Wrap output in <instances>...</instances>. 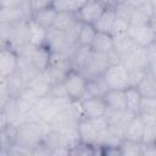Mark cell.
I'll return each mask as SVG.
<instances>
[{
	"label": "cell",
	"instance_id": "cell-1",
	"mask_svg": "<svg viewBox=\"0 0 156 156\" xmlns=\"http://www.w3.org/2000/svg\"><path fill=\"white\" fill-rule=\"evenodd\" d=\"M107 126L108 123L105 116L96 118H82L77 123L80 143L96 145L100 135L106 130Z\"/></svg>",
	"mask_w": 156,
	"mask_h": 156
},
{
	"label": "cell",
	"instance_id": "cell-2",
	"mask_svg": "<svg viewBox=\"0 0 156 156\" xmlns=\"http://www.w3.org/2000/svg\"><path fill=\"white\" fill-rule=\"evenodd\" d=\"M102 77L108 89L124 90L129 87V71L122 62L108 65L104 71Z\"/></svg>",
	"mask_w": 156,
	"mask_h": 156
},
{
	"label": "cell",
	"instance_id": "cell-3",
	"mask_svg": "<svg viewBox=\"0 0 156 156\" xmlns=\"http://www.w3.org/2000/svg\"><path fill=\"white\" fill-rule=\"evenodd\" d=\"M63 84L67 95L72 100H82L85 96L87 90V77L78 69H69L63 78Z\"/></svg>",
	"mask_w": 156,
	"mask_h": 156
},
{
	"label": "cell",
	"instance_id": "cell-4",
	"mask_svg": "<svg viewBox=\"0 0 156 156\" xmlns=\"http://www.w3.org/2000/svg\"><path fill=\"white\" fill-rule=\"evenodd\" d=\"M127 35L133 40L136 46L146 48L155 43V26L154 23L140 26L129 24L127 29Z\"/></svg>",
	"mask_w": 156,
	"mask_h": 156
},
{
	"label": "cell",
	"instance_id": "cell-5",
	"mask_svg": "<svg viewBox=\"0 0 156 156\" xmlns=\"http://www.w3.org/2000/svg\"><path fill=\"white\" fill-rule=\"evenodd\" d=\"M30 9L27 0L18 6H1L0 7V24H12L30 18Z\"/></svg>",
	"mask_w": 156,
	"mask_h": 156
},
{
	"label": "cell",
	"instance_id": "cell-6",
	"mask_svg": "<svg viewBox=\"0 0 156 156\" xmlns=\"http://www.w3.org/2000/svg\"><path fill=\"white\" fill-rule=\"evenodd\" d=\"M107 6L108 5L102 0H87L76 15L82 23L94 24Z\"/></svg>",
	"mask_w": 156,
	"mask_h": 156
},
{
	"label": "cell",
	"instance_id": "cell-7",
	"mask_svg": "<svg viewBox=\"0 0 156 156\" xmlns=\"http://www.w3.org/2000/svg\"><path fill=\"white\" fill-rule=\"evenodd\" d=\"M122 63L127 67L128 71H133V69H146L150 68L152 71H155V66L151 65L149 56H147V51L146 48H140L136 46L134 50H132L128 55H126L122 58Z\"/></svg>",
	"mask_w": 156,
	"mask_h": 156
},
{
	"label": "cell",
	"instance_id": "cell-8",
	"mask_svg": "<svg viewBox=\"0 0 156 156\" xmlns=\"http://www.w3.org/2000/svg\"><path fill=\"white\" fill-rule=\"evenodd\" d=\"M18 68V54L9 45L0 48V77L7 78Z\"/></svg>",
	"mask_w": 156,
	"mask_h": 156
},
{
	"label": "cell",
	"instance_id": "cell-9",
	"mask_svg": "<svg viewBox=\"0 0 156 156\" xmlns=\"http://www.w3.org/2000/svg\"><path fill=\"white\" fill-rule=\"evenodd\" d=\"M83 117L84 118H96L105 116L107 111V106L102 98L98 96H84L80 100Z\"/></svg>",
	"mask_w": 156,
	"mask_h": 156
},
{
	"label": "cell",
	"instance_id": "cell-10",
	"mask_svg": "<svg viewBox=\"0 0 156 156\" xmlns=\"http://www.w3.org/2000/svg\"><path fill=\"white\" fill-rule=\"evenodd\" d=\"M108 65L110 63H108V60H107V55H101V54L93 52V55H91L90 60L88 61V63L83 68H80L78 71H80L88 79L90 77H95V76L102 74Z\"/></svg>",
	"mask_w": 156,
	"mask_h": 156
},
{
	"label": "cell",
	"instance_id": "cell-11",
	"mask_svg": "<svg viewBox=\"0 0 156 156\" xmlns=\"http://www.w3.org/2000/svg\"><path fill=\"white\" fill-rule=\"evenodd\" d=\"M51 60V50L46 45L34 46L30 54V63L38 72H44Z\"/></svg>",
	"mask_w": 156,
	"mask_h": 156
},
{
	"label": "cell",
	"instance_id": "cell-12",
	"mask_svg": "<svg viewBox=\"0 0 156 156\" xmlns=\"http://www.w3.org/2000/svg\"><path fill=\"white\" fill-rule=\"evenodd\" d=\"M46 32L48 29L41 27L39 23L33 21L32 18L27 20V40L32 46L45 45L46 41Z\"/></svg>",
	"mask_w": 156,
	"mask_h": 156
},
{
	"label": "cell",
	"instance_id": "cell-13",
	"mask_svg": "<svg viewBox=\"0 0 156 156\" xmlns=\"http://www.w3.org/2000/svg\"><path fill=\"white\" fill-rule=\"evenodd\" d=\"M45 45L51 50V52H63L69 45L66 39V34L52 27L48 28Z\"/></svg>",
	"mask_w": 156,
	"mask_h": 156
},
{
	"label": "cell",
	"instance_id": "cell-14",
	"mask_svg": "<svg viewBox=\"0 0 156 156\" xmlns=\"http://www.w3.org/2000/svg\"><path fill=\"white\" fill-rule=\"evenodd\" d=\"M51 84L52 83L50 82V79L46 76V73L45 72H39L30 80H28L27 88L30 89L35 95H38L39 98H41V96L49 95Z\"/></svg>",
	"mask_w": 156,
	"mask_h": 156
},
{
	"label": "cell",
	"instance_id": "cell-15",
	"mask_svg": "<svg viewBox=\"0 0 156 156\" xmlns=\"http://www.w3.org/2000/svg\"><path fill=\"white\" fill-rule=\"evenodd\" d=\"M90 48H91L93 52H95V54L107 55L110 51L113 50V38L110 33L96 32Z\"/></svg>",
	"mask_w": 156,
	"mask_h": 156
},
{
	"label": "cell",
	"instance_id": "cell-16",
	"mask_svg": "<svg viewBox=\"0 0 156 156\" xmlns=\"http://www.w3.org/2000/svg\"><path fill=\"white\" fill-rule=\"evenodd\" d=\"M107 110L115 111H126V96L124 90L118 89H108L106 94L102 96Z\"/></svg>",
	"mask_w": 156,
	"mask_h": 156
},
{
	"label": "cell",
	"instance_id": "cell-17",
	"mask_svg": "<svg viewBox=\"0 0 156 156\" xmlns=\"http://www.w3.org/2000/svg\"><path fill=\"white\" fill-rule=\"evenodd\" d=\"M144 127H145V124L141 121V118L139 117V115L134 116L128 122V124L126 126V128L123 130V139L133 140V141H141Z\"/></svg>",
	"mask_w": 156,
	"mask_h": 156
},
{
	"label": "cell",
	"instance_id": "cell-18",
	"mask_svg": "<svg viewBox=\"0 0 156 156\" xmlns=\"http://www.w3.org/2000/svg\"><path fill=\"white\" fill-rule=\"evenodd\" d=\"M115 18H116V7L115 6H107L106 10L102 12V15L98 18V21L93 26L96 29V32H104V33L111 34Z\"/></svg>",
	"mask_w": 156,
	"mask_h": 156
},
{
	"label": "cell",
	"instance_id": "cell-19",
	"mask_svg": "<svg viewBox=\"0 0 156 156\" xmlns=\"http://www.w3.org/2000/svg\"><path fill=\"white\" fill-rule=\"evenodd\" d=\"M108 90V87L102 77V74L100 76H95V77H90L87 79V90H85V96H98V98H102L106 91Z\"/></svg>",
	"mask_w": 156,
	"mask_h": 156
},
{
	"label": "cell",
	"instance_id": "cell-20",
	"mask_svg": "<svg viewBox=\"0 0 156 156\" xmlns=\"http://www.w3.org/2000/svg\"><path fill=\"white\" fill-rule=\"evenodd\" d=\"M112 38H113V51L121 57V61L126 55H128L132 50L136 48V45L127 35V33L119 35H112Z\"/></svg>",
	"mask_w": 156,
	"mask_h": 156
},
{
	"label": "cell",
	"instance_id": "cell-21",
	"mask_svg": "<svg viewBox=\"0 0 156 156\" xmlns=\"http://www.w3.org/2000/svg\"><path fill=\"white\" fill-rule=\"evenodd\" d=\"M93 55V50L90 46H84V45H77L72 57H71V63H72V68L74 69H80L83 68L88 61L90 60Z\"/></svg>",
	"mask_w": 156,
	"mask_h": 156
},
{
	"label": "cell",
	"instance_id": "cell-22",
	"mask_svg": "<svg viewBox=\"0 0 156 156\" xmlns=\"http://www.w3.org/2000/svg\"><path fill=\"white\" fill-rule=\"evenodd\" d=\"M6 87L9 95L17 98L22 93V90L27 87V80L22 76V73L17 69L15 73H12L10 77L6 78Z\"/></svg>",
	"mask_w": 156,
	"mask_h": 156
},
{
	"label": "cell",
	"instance_id": "cell-23",
	"mask_svg": "<svg viewBox=\"0 0 156 156\" xmlns=\"http://www.w3.org/2000/svg\"><path fill=\"white\" fill-rule=\"evenodd\" d=\"M78 17L76 13H69V12H56L55 20L52 22V28L61 30L63 33H66L67 30H69L77 22H78Z\"/></svg>",
	"mask_w": 156,
	"mask_h": 156
},
{
	"label": "cell",
	"instance_id": "cell-24",
	"mask_svg": "<svg viewBox=\"0 0 156 156\" xmlns=\"http://www.w3.org/2000/svg\"><path fill=\"white\" fill-rule=\"evenodd\" d=\"M141 96H154L156 98V82H155V71L147 69L144 78L135 87Z\"/></svg>",
	"mask_w": 156,
	"mask_h": 156
},
{
	"label": "cell",
	"instance_id": "cell-25",
	"mask_svg": "<svg viewBox=\"0 0 156 156\" xmlns=\"http://www.w3.org/2000/svg\"><path fill=\"white\" fill-rule=\"evenodd\" d=\"M124 96H126V111H128L134 116L139 115V107L143 96L138 91V89L135 87H128L127 89H124Z\"/></svg>",
	"mask_w": 156,
	"mask_h": 156
},
{
	"label": "cell",
	"instance_id": "cell-26",
	"mask_svg": "<svg viewBox=\"0 0 156 156\" xmlns=\"http://www.w3.org/2000/svg\"><path fill=\"white\" fill-rule=\"evenodd\" d=\"M55 16H56V11L51 6V7H46V9L39 10V11L32 12L30 18L33 21H35L37 23H39L41 27H44V28L48 29V28H50L52 26V22L55 20Z\"/></svg>",
	"mask_w": 156,
	"mask_h": 156
},
{
	"label": "cell",
	"instance_id": "cell-27",
	"mask_svg": "<svg viewBox=\"0 0 156 156\" xmlns=\"http://www.w3.org/2000/svg\"><path fill=\"white\" fill-rule=\"evenodd\" d=\"M87 0H54L52 7L56 12L77 13Z\"/></svg>",
	"mask_w": 156,
	"mask_h": 156
},
{
	"label": "cell",
	"instance_id": "cell-28",
	"mask_svg": "<svg viewBox=\"0 0 156 156\" xmlns=\"http://www.w3.org/2000/svg\"><path fill=\"white\" fill-rule=\"evenodd\" d=\"M96 34V29L94 28L93 24L89 23H82L79 34L77 38V45H84V46H90Z\"/></svg>",
	"mask_w": 156,
	"mask_h": 156
},
{
	"label": "cell",
	"instance_id": "cell-29",
	"mask_svg": "<svg viewBox=\"0 0 156 156\" xmlns=\"http://www.w3.org/2000/svg\"><path fill=\"white\" fill-rule=\"evenodd\" d=\"M121 155H141L143 151V143L141 141H133V140H127L123 139L122 143L118 146Z\"/></svg>",
	"mask_w": 156,
	"mask_h": 156
},
{
	"label": "cell",
	"instance_id": "cell-30",
	"mask_svg": "<svg viewBox=\"0 0 156 156\" xmlns=\"http://www.w3.org/2000/svg\"><path fill=\"white\" fill-rule=\"evenodd\" d=\"M150 23H154V20L147 17L136 6L132 7V10L129 12V24H132V26H140V24H150Z\"/></svg>",
	"mask_w": 156,
	"mask_h": 156
},
{
	"label": "cell",
	"instance_id": "cell-31",
	"mask_svg": "<svg viewBox=\"0 0 156 156\" xmlns=\"http://www.w3.org/2000/svg\"><path fill=\"white\" fill-rule=\"evenodd\" d=\"M139 113H156V98L143 96L140 101Z\"/></svg>",
	"mask_w": 156,
	"mask_h": 156
},
{
	"label": "cell",
	"instance_id": "cell-32",
	"mask_svg": "<svg viewBox=\"0 0 156 156\" xmlns=\"http://www.w3.org/2000/svg\"><path fill=\"white\" fill-rule=\"evenodd\" d=\"M141 143H144V144H156V124L144 127Z\"/></svg>",
	"mask_w": 156,
	"mask_h": 156
},
{
	"label": "cell",
	"instance_id": "cell-33",
	"mask_svg": "<svg viewBox=\"0 0 156 156\" xmlns=\"http://www.w3.org/2000/svg\"><path fill=\"white\" fill-rule=\"evenodd\" d=\"M49 95L52 96V98H68L63 82L61 80V82H55V83H52L51 87H50V93H49Z\"/></svg>",
	"mask_w": 156,
	"mask_h": 156
},
{
	"label": "cell",
	"instance_id": "cell-34",
	"mask_svg": "<svg viewBox=\"0 0 156 156\" xmlns=\"http://www.w3.org/2000/svg\"><path fill=\"white\" fill-rule=\"evenodd\" d=\"M54 0H27V4L30 9V12H35L46 7H51Z\"/></svg>",
	"mask_w": 156,
	"mask_h": 156
},
{
	"label": "cell",
	"instance_id": "cell-35",
	"mask_svg": "<svg viewBox=\"0 0 156 156\" xmlns=\"http://www.w3.org/2000/svg\"><path fill=\"white\" fill-rule=\"evenodd\" d=\"M149 68L146 69H133L129 71V87H136L138 83L144 78Z\"/></svg>",
	"mask_w": 156,
	"mask_h": 156
},
{
	"label": "cell",
	"instance_id": "cell-36",
	"mask_svg": "<svg viewBox=\"0 0 156 156\" xmlns=\"http://www.w3.org/2000/svg\"><path fill=\"white\" fill-rule=\"evenodd\" d=\"M139 10H141L147 17H150L151 20L155 18V2L152 1H149V0H145L143 2H140L138 6H136Z\"/></svg>",
	"mask_w": 156,
	"mask_h": 156
},
{
	"label": "cell",
	"instance_id": "cell-37",
	"mask_svg": "<svg viewBox=\"0 0 156 156\" xmlns=\"http://www.w3.org/2000/svg\"><path fill=\"white\" fill-rule=\"evenodd\" d=\"M139 117L141 118L145 126L156 124V113H139Z\"/></svg>",
	"mask_w": 156,
	"mask_h": 156
},
{
	"label": "cell",
	"instance_id": "cell-38",
	"mask_svg": "<svg viewBox=\"0 0 156 156\" xmlns=\"http://www.w3.org/2000/svg\"><path fill=\"white\" fill-rule=\"evenodd\" d=\"M9 124H10V121L6 116V113L4 112V110H0V133L2 130H5Z\"/></svg>",
	"mask_w": 156,
	"mask_h": 156
},
{
	"label": "cell",
	"instance_id": "cell-39",
	"mask_svg": "<svg viewBox=\"0 0 156 156\" xmlns=\"http://www.w3.org/2000/svg\"><path fill=\"white\" fill-rule=\"evenodd\" d=\"M26 0H2V6H18Z\"/></svg>",
	"mask_w": 156,
	"mask_h": 156
},
{
	"label": "cell",
	"instance_id": "cell-40",
	"mask_svg": "<svg viewBox=\"0 0 156 156\" xmlns=\"http://www.w3.org/2000/svg\"><path fill=\"white\" fill-rule=\"evenodd\" d=\"M2 45H5V44H4V41H2V40H1V38H0V48H1V46H2Z\"/></svg>",
	"mask_w": 156,
	"mask_h": 156
},
{
	"label": "cell",
	"instance_id": "cell-41",
	"mask_svg": "<svg viewBox=\"0 0 156 156\" xmlns=\"http://www.w3.org/2000/svg\"><path fill=\"white\" fill-rule=\"evenodd\" d=\"M0 154H4V152H2V150H1V145H0Z\"/></svg>",
	"mask_w": 156,
	"mask_h": 156
},
{
	"label": "cell",
	"instance_id": "cell-42",
	"mask_svg": "<svg viewBox=\"0 0 156 156\" xmlns=\"http://www.w3.org/2000/svg\"><path fill=\"white\" fill-rule=\"evenodd\" d=\"M2 6V0H0V7Z\"/></svg>",
	"mask_w": 156,
	"mask_h": 156
}]
</instances>
